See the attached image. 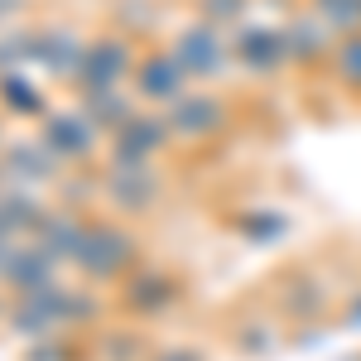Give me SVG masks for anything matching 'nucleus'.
Wrapping results in <instances>:
<instances>
[{"mask_svg":"<svg viewBox=\"0 0 361 361\" xmlns=\"http://www.w3.org/2000/svg\"><path fill=\"white\" fill-rule=\"evenodd\" d=\"M82 284L92 289H106V284H126V279L135 275L140 265H145V246H140V236L130 231L126 222H116L111 212H92L82 226V241L73 250V260H68Z\"/></svg>","mask_w":361,"mask_h":361,"instance_id":"1","label":"nucleus"},{"mask_svg":"<svg viewBox=\"0 0 361 361\" xmlns=\"http://www.w3.org/2000/svg\"><path fill=\"white\" fill-rule=\"evenodd\" d=\"M140 39H130L126 29H97L87 39V54H82V68L73 78V97L87 102V97H106V92H126L130 78H135V63H140Z\"/></svg>","mask_w":361,"mask_h":361,"instance_id":"2","label":"nucleus"},{"mask_svg":"<svg viewBox=\"0 0 361 361\" xmlns=\"http://www.w3.org/2000/svg\"><path fill=\"white\" fill-rule=\"evenodd\" d=\"M169 49L173 58L183 63V73H188V82L193 87H212L222 82L226 73L236 68L231 63V34L217 25H207V20H188V25L173 29V39H169Z\"/></svg>","mask_w":361,"mask_h":361,"instance_id":"3","label":"nucleus"},{"mask_svg":"<svg viewBox=\"0 0 361 361\" xmlns=\"http://www.w3.org/2000/svg\"><path fill=\"white\" fill-rule=\"evenodd\" d=\"M183 294H188V284H183L178 270L145 260L135 275L116 289V308H121L126 318H135V323H159V318H169L173 308L183 304Z\"/></svg>","mask_w":361,"mask_h":361,"instance_id":"4","label":"nucleus"},{"mask_svg":"<svg viewBox=\"0 0 361 361\" xmlns=\"http://www.w3.org/2000/svg\"><path fill=\"white\" fill-rule=\"evenodd\" d=\"M231 63L255 82H275L279 73H289L294 63H289L284 20H246L241 29H231Z\"/></svg>","mask_w":361,"mask_h":361,"instance_id":"5","label":"nucleus"},{"mask_svg":"<svg viewBox=\"0 0 361 361\" xmlns=\"http://www.w3.org/2000/svg\"><path fill=\"white\" fill-rule=\"evenodd\" d=\"M164 121L173 140H183V145H212V140H222L231 130V121H236V106L226 102L222 92H212V87H188L173 106H164Z\"/></svg>","mask_w":361,"mask_h":361,"instance_id":"6","label":"nucleus"},{"mask_svg":"<svg viewBox=\"0 0 361 361\" xmlns=\"http://www.w3.org/2000/svg\"><path fill=\"white\" fill-rule=\"evenodd\" d=\"M39 145L54 154L63 169H87L106 154V135L87 121L82 106H54V116L39 126Z\"/></svg>","mask_w":361,"mask_h":361,"instance_id":"7","label":"nucleus"},{"mask_svg":"<svg viewBox=\"0 0 361 361\" xmlns=\"http://www.w3.org/2000/svg\"><path fill=\"white\" fill-rule=\"evenodd\" d=\"M178 140L169 130L164 111H135L111 140H106V154L102 164H116V169H145V164H159V154H169Z\"/></svg>","mask_w":361,"mask_h":361,"instance_id":"8","label":"nucleus"},{"mask_svg":"<svg viewBox=\"0 0 361 361\" xmlns=\"http://www.w3.org/2000/svg\"><path fill=\"white\" fill-rule=\"evenodd\" d=\"M164 188L169 178L159 173V164H145V169L102 164V202L116 217H149L164 202Z\"/></svg>","mask_w":361,"mask_h":361,"instance_id":"9","label":"nucleus"},{"mask_svg":"<svg viewBox=\"0 0 361 361\" xmlns=\"http://www.w3.org/2000/svg\"><path fill=\"white\" fill-rule=\"evenodd\" d=\"M188 73H183V63L173 58L169 44H149L135 63V78H130V97H135L140 106H149V111H164L173 106L183 92H188Z\"/></svg>","mask_w":361,"mask_h":361,"instance_id":"10","label":"nucleus"},{"mask_svg":"<svg viewBox=\"0 0 361 361\" xmlns=\"http://www.w3.org/2000/svg\"><path fill=\"white\" fill-rule=\"evenodd\" d=\"M87 39L92 34H82L78 25H63V20H54V25H29V63H39L49 78L73 87L78 68H82V54H87Z\"/></svg>","mask_w":361,"mask_h":361,"instance_id":"11","label":"nucleus"},{"mask_svg":"<svg viewBox=\"0 0 361 361\" xmlns=\"http://www.w3.org/2000/svg\"><path fill=\"white\" fill-rule=\"evenodd\" d=\"M270 308H275V318L284 328H308V323H318V318L333 313V289L313 275V270H289L275 284Z\"/></svg>","mask_w":361,"mask_h":361,"instance_id":"12","label":"nucleus"},{"mask_svg":"<svg viewBox=\"0 0 361 361\" xmlns=\"http://www.w3.org/2000/svg\"><path fill=\"white\" fill-rule=\"evenodd\" d=\"M284 39H289V63L299 73H328L333 63V49H337V34L308 5H294L284 15Z\"/></svg>","mask_w":361,"mask_h":361,"instance_id":"13","label":"nucleus"},{"mask_svg":"<svg viewBox=\"0 0 361 361\" xmlns=\"http://www.w3.org/2000/svg\"><path fill=\"white\" fill-rule=\"evenodd\" d=\"M68 169L58 164L54 154L39 145V140H10L5 154H0V183L5 188H49V183H63Z\"/></svg>","mask_w":361,"mask_h":361,"instance_id":"14","label":"nucleus"},{"mask_svg":"<svg viewBox=\"0 0 361 361\" xmlns=\"http://www.w3.org/2000/svg\"><path fill=\"white\" fill-rule=\"evenodd\" d=\"M63 279V260H54L39 241H15L10 260H5V275H0V289L10 299H25V294H39Z\"/></svg>","mask_w":361,"mask_h":361,"instance_id":"15","label":"nucleus"},{"mask_svg":"<svg viewBox=\"0 0 361 361\" xmlns=\"http://www.w3.org/2000/svg\"><path fill=\"white\" fill-rule=\"evenodd\" d=\"M0 111L15 116V121H34V126H44V121L54 116V102H49V92L20 68V73H0Z\"/></svg>","mask_w":361,"mask_h":361,"instance_id":"16","label":"nucleus"},{"mask_svg":"<svg viewBox=\"0 0 361 361\" xmlns=\"http://www.w3.org/2000/svg\"><path fill=\"white\" fill-rule=\"evenodd\" d=\"M87 217H92V212H68V207H58V202H54V207L44 212V222L34 226V236H29V241H39L54 260L68 265V260H73V250H78V241H82Z\"/></svg>","mask_w":361,"mask_h":361,"instance_id":"17","label":"nucleus"},{"mask_svg":"<svg viewBox=\"0 0 361 361\" xmlns=\"http://www.w3.org/2000/svg\"><path fill=\"white\" fill-rule=\"evenodd\" d=\"M92 361H149L154 357V337L145 328H111V333H92L87 342Z\"/></svg>","mask_w":361,"mask_h":361,"instance_id":"18","label":"nucleus"},{"mask_svg":"<svg viewBox=\"0 0 361 361\" xmlns=\"http://www.w3.org/2000/svg\"><path fill=\"white\" fill-rule=\"evenodd\" d=\"M279 337H284V323H279L275 313H270V318L260 313V318L236 323L231 337H226V347H231L241 361H260V357H270V352H279Z\"/></svg>","mask_w":361,"mask_h":361,"instance_id":"19","label":"nucleus"},{"mask_svg":"<svg viewBox=\"0 0 361 361\" xmlns=\"http://www.w3.org/2000/svg\"><path fill=\"white\" fill-rule=\"evenodd\" d=\"M226 226L246 246H275V241L289 236V212H279V207H241V212H231Z\"/></svg>","mask_w":361,"mask_h":361,"instance_id":"20","label":"nucleus"},{"mask_svg":"<svg viewBox=\"0 0 361 361\" xmlns=\"http://www.w3.org/2000/svg\"><path fill=\"white\" fill-rule=\"evenodd\" d=\"M78 106H82L87 121H92V126H97V130H102L106 140H111L135 111H145L135 97H130V87H126V92H106V97H87V102H78Z\"/></svg>","mask_w":361,"mask_h":361,"instance_id":"21","label":"nucleus"},{"mask_svg":"<svg viewBox=\"0 0 361 361\" xmlns=\"http://www.w3.org/2000/svg\"><path fill=\"white\" fill-rule=\"evenodd\" d=\"M328 78L337 82V92H347V97L361 102V34H342V39H337Z\"/></svg>","mask_w":361,"mask_h":361,"instance_id":"22","label":"nucleus"},{"mask_svg":"<svg viewBox=\"0 0 361 361\" xmlns=\"http://www.w3.org/2000/svg\"><path fill=\"white\" fill-rule=\"evenodd\" d=\"M304 5L333 29L337 39L342 34H361V0H304Z\"/></svg>","mask_w":361,"mask_h":361,"instance_id":"23","label":"nucleus"},{"mask_svg":"<svg viewBox=\"0 0 361 361\" xmlns=\"http://www.w3.org/2000/svg\"><path fill=\"white\" fill-rule=\"evenodd\" d=\"M250 5L255 0H193V20H207V25L217 29H241L250 20Z\"/></svg>","mask_w":361,"mask_h":361,"instance_id":"24","label":"nucleus"},{"mask_svg":"<svg viewBox=\"0 0 361 361\" xmlns=\"http://www.w3.org/2000/svg\"><path fill=\"white\" fill-rule=\"evenodd\" d=\"M154 15H159V5H154V0H111V20H116L111 29H126L130 39L149 34Z\"/></svg>","mask_w":361,"mask_h":361,"instance_id":"25","label":"nucleus"},{"mask_svg":"<svg viewBox=\"0 0 361 361\" xmlns=\"http://www.w3.org/2000/svg\"><path fill=\"white\" fill-rule=\"evenodd\" d=\"M25 361H87V347L82 337L63 333V337H49V342H29Z\"/></svg>","mask_w":361,"mask_h":361,"instance_id":"26","label":"nucleus"},{"mask_svg":"<svg viewBox=\"0 0 361 361\" xmlns=\"http://www.w3.org/2000/svg\"><path fill=\"white\" fill-rule=\"evenodd\" d=\"M29 68V25L0 29V73H20Z\"/></svg>","mask_w":361,"mask_h":361,"instance_id":"27","label":"nucleus"},{"mask_svg":"<svg viewBox=\"0 0 361 361\" xmlns=\"http://www.w3.org/2000/svg\"><path fill=\"white\" fill-rule=\"evenodd\" d=\"M149 361H207L197 352L193 342H164V347H154V357Z\"/></svg>","mask_w":361,"mask_h":361,"instance_id":"28","label":"nucleus"},{"mask_svg":"<svg viewBox=\"0 0 361 361\" xmlns=\"http://www.w3.org/2000/svg\"><path fill=\"white\" fill-rule=\"evenodd\" d=\"M25 15H29V0H0V29L25 25Z\"/></svg>","mask_w":361,"mask_h":361,"instance_id":"29","label":"nucleus"},{"mask_svg":"<svg viewBox=\"0 0 361 361\" xmlns=\"http://www.w3.org/2000/svg\"><path fill=\"white\" fill-rule=\"evenodd\" d=\"M5 308H10V299H5V289H0V328H5Z\"/></svg>","mask_w":361,"mask_h":361,"instance_id":"30","label":"nucleus"},{"mask_svg":"<svg viewBox=\"0 0 361 361\" xmlns=\"http://www.w3.org/2000/svg\"><path fill=\"white\" fill-rule=\"evenodd\" d=\"M5 145H10V140H5V111H0V154H5Z\"/></svg>","mask_w":361,"mask_h":361,"instance_id":"31","label":"nucleus"},{"mask_svg":"<svg viewBox=\"0 0 361 361\" xmlns=\"http://www.w3.org/2000/svg\"><path fill=\"white\" fill-rule=\"evenodd\" d=\"M342 361H361V352H352V357H342Z\"/></svg>","mask_w":361,"mask_h":361,"instance_id":"32","label":"nucleus"}]
</instances>
